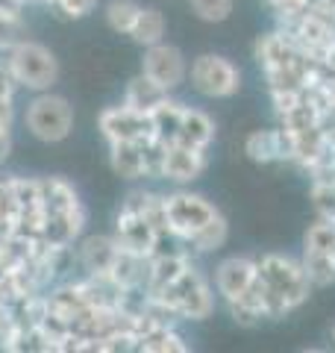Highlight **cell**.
Returning <instances> with one entry per match:
<instances>
[{"instance_id":"obj_1","label":"cell","mask_w":335,"mask_h":353,"mask_svg":"<svg viewBox=\"0 0 335 353\" xmlns=\"http://www.w3.org/2000/svg\"><path fill=\"white\" fill-rule=\"evenodd\" d=\"M259 262V280L265 285L267 318H285L309 301L315 285L309 283L303 262L285 253H265Z\"/></svg>"},{"instance_id":"obj_2","label":"cell","mask_w":335,"mask_h":353,"mask_svg":"<svg viewBox=\"0 0 335 353\" xmlns=\"http://www.w3.org/2000/svg\"><path fill=\"white\" fill-rule=\"evenodd\" d=\"M6 62H9V68H12L18 88H27L32 94L50 92V88L59 83V74H62L59 59H56V53L48 44L27 39V36L6 50Z\"/></svg>"},{"instance_id":"obj_3","label":"cell","mask_w":335,"mask_h":353,"mask_svg":"<svg viewBox=\"0 0 335 353\" xmlns=\"http://www.w3.org/2000/svg\"><path fill=\"white\" fill-rule=\"evenodd\" d=\"M153 297H159V301L171 306L180 321H206L215 312V285L206 280V274L194 262L168 289H162Z\"/></svg>"},{"instance_id":"obj_4","label":"cell","mask_w":335,"mask_h":353,"mask_svg":"<svg viewBox=\"0 0 335 353\" xmlns=\"http://www.w3.org/2000/svg\"><path fill=\"white\" fill-rule=\"evenodd\" d=\"M24 127L41 145H59L74 132V106L68 97L50 92L32 94L24 109Z\"/></svg>"},{"instance_id":"obj_5","label":"cell","mask_w":335,"mask_h":353,"mask_svg":"<svg viewBox=\"0 0 335 353\" xmlns=\"http://www.w3.org/2000/svg\"><path fill=\"white\" fill-rule=\"evenodd\" d=\"M188 80L194 92L209 101H227L241 92V71L221 53H200L188 65Z\"/></svg>"},{"instance_id":"obj_6","label":"cell","mask_w":335,"mask_h":353,"mask_svg":"<svg viewBox=\"0 0 335 353\" xmlns=\"http://www.w3.org/2000/svg\"><path fill=\"white\" fill-rule=\"evenodd\" d=\"M165 209H168V224H171V233L188 248V239L203 224H209L218 212V206L206 201L203 194L188 192V189H176L171 194H165Z\"/></svg>"},{"instance_id":"obj_7","label":"cell","mask_w":335,"mask_h":353,"mask_svg":"<svg viewBox=\"0 0 335 353\" xmlns=\"http://www.w3.org/2000/svg\"><path fill=\"white\" fill-rule=\"evenodd\" d=\"M288 36L297 41V48L312 59H323L327 53L335 48V21L315 12V9H306L303 15H297L288 24H279Z\"/></svg>"},{"instance_id":"obj_8","label":"cell","mask_w":335,"mask_h":353,"mask_svg":"<svg viewBox=\"0 0 335 353\" xmlns=\"http://www.w3.org/2000/svg\"><path fill=\"white\" fill-rule=\"evenodd\" d=\"M141 74L150 77L156 85H162L165 92L171 94L174 88H180L188 80V62H185L180 48H174V44H168V41H159V44L144 48Z\"/></svg>"},{"instance_id":"obj_9","label":"cell","mask_w":335,"mask_h":353,"mask_svg":"<svg viewBox=\"0 0 335 353\" xmlns=\"http://www.w3.org/2000/svg\"><path fill=\"white\" fill-rule=\"evenodd\" d=\"M97 130L106 145H115V141H144L148 136H153L150 115L127 106L124 101L118 106H106L103 112L97 115Z\"/></svg>"},{"instance_id":"obj_10","label":"cell","mask_w":335,"mask_h":353,"mask_svg":"<svg viewBox=\"0 0 335 353\" xmlns=\"http://www.w3.org/2000/svg\"><path fill=\"white\" fill-rule=\"evenodd\" d=\"M259 277V262L250 256H227L215 265V294L223 303L236 301Z\"/></svg>"},{"instance_id":"obj_11","label":"cell","mask_w":335,"mask_h":353,"mask_svg":"<svg viewBox=\"0 0 335 353\" xmlns=\"http://www.w3.org/2000/svg\"><path fill=\"white\" fill-rule=\"evenodd\" d=\"M118 239V245L130 250V253H139V256H153L156 250V230L148 224V218H144L141 212H136V209H127L121 206L118 215H115V233H112Z\"/></svg>"},{"instance_id":"obj_12","label":"cell","mask_w":335,"mask_h":353,"mask_svg":"<svg viewBox=\"0 0 335 353\" xmlns=\"http://www.w3.org/2000/svg\"><path fill=\"white\" fill-rule=\"evenodd\" d=\"M77 265L83 268V274L88 277H109L112 265H115L121 245L115 236H106V233H92L77 241Z\"/></svg>"},{"instance_id":"obj_13","label":"cell","mask_w":335,"mask_h":353,"mask_svg":"<svg viewBox=\"0 0 335 353\" xmlns=\"http://www.w3.org/2000/svg\"><path fill=\"white\" fill-rule=\"evenodd\" d=\"M209 150H197V148H188V145H168L165 153V165H162V180L174 183V185H188L203 176L206 165H209Z\"/></svg>"},{"instance_id":"obj_14","label":"cell","mask_w":335,"mask_h":353,"mask_svg":"<svg viewBox=\"0 0 335 353\" xmlns=\"http://www.w3.org/2000/svg\"><path fill=\"white\" fill-rule=\"evenodd\" d=\"M85 206L71 209V212H48L41 221V241L48 248H74V241L85 230Z\"/></svg>"},{"instance_id":"obj_15","label":"cell","mask_w":335,"mask_h":353,"mask_svg":"<svg viewBox=\"0 0 335 353\" xmlns=\"http://www.w3.org/2000/svg\"><path fill=\"white\" fill-rule=\"evenodd\" d=\"M192 265L188 256V248H171V250H156L148 259V285L144 292L148 294H159L162 289H168L180 274Z\"/></svg>"},{"instance_id":"obj_16","label":"cell","mask_w":335,"mask_h":353,"mask_svg":"<svg viewBox=\"0 0 335 353\" xmlns=\"http://www.w3.org/2000/svg\"><path fill=\"white\" fill-rule=\"evenodd\" d=\"M244 153L256 165H271V162H288V139L283 130H253L244 139Z\"/></svg>"},{"instance_id":"obj_17","label":"cell","mask_w":335,"mask_h":353,"mask_svg":"<svg viewBox=\"0 0 335 353\" xmlns=\"http://www.w3.org/2000/svg\"><path fill=\"white\" fill-rule=\"evenodd\" d=\"M109 148V168L121 180H144L148 168H144V150L141 141H115Z\"/></svg>"},{"instance_id":"obj_18","label":"cell","mask_w":335,"mask_h":353,"mask_svg":"<svg viewBox=\"0 0 335 353\" xmlns=\"http://www.w3.org/2000/svg\"><path fill=\"white\" fill-rule=\"evenodd\" d=\"M41 183V206H44V215L48 212H71V209H80L85 206L80 192L71 180L65 176H39Z\"/></svg>"},{"instance_id":"obj_19","label":"cell","mask_w":335,"mask_h":353,"mask_svg":"<svg viewBox=\"0 0 335 353\" xmlns=\"http://www.w3.org/2000/svg\"><path fill=\"white\" fill-rule=\"evenodd\" d=\"M139 353H188L192 345L174 324H153L148 333L139 336L136 341Z\"/></svg>"},{"instance_id":"obj_20","label":"cell","mask_w":335,"mask_h":353,"mask_svg":"<svg viewBox=\"0 0 335 353\" xmlns=\"http://www.w3.org/2000/svg\"><path fill=\"white\" fill-rule=\"evenodd\" d=\"M180 145L197 148V150H209L212 141H215V121H212L203 109L185 106L183 112V127H180Z\"/></svg>"},{"instance_id":"obj_21","label":"cell","mask_w":335,"mask_h":353,"mask_svg":"<svg viewBox=\"0 0 335 353\" xmlns=\"http://www.w3.org/2000/svg\"><path fill=\"white\" fill-rule=\"evenodd\" d=\"M183 112H185V106L180 101H174V97H165L159 106L150 109V132H153V139L165 141V145H174V141L180 139Z\"/></svg>"},{"instance_id":"obj_22","label":"cell","mask_w":335,"mask_h":353,"mask_svg":"<svg viewBox=\"0 0 335 353\" xmlns=\"http://www.w3.org/2000/svg\"><path fill=\"white\" fill-rule=\"evenodd\" d=\"M165 97H171L165 92L162 85H156L150 77H144V74H136L132 80L127 83V92H124V103L132 106V109H139V112H148L150 115V109L159 106Z\"/></svg>"},{"instance_id":"obj_23","label":"cell","mask_w":335,"mask_h":353,"mask_svg":"<svg viewBox=\"0 0 335 353\" xmlns=\"http://www.w3.org/2000/svg\"><path fill=\"white\" fill-rule=\"evenodd\" d=\"M165 15H162V9H156V6H141V12L136 18V27H132L130 32V39L139 44V48H150V44H159L165 41Z\"/></svg>"},{"instance_id":"obj_24","label":"cell","mask_w":335,"mask_h":353,"mask_svg":"<svg viewBox=\"0 0 335 353\" xmlns=\"http://www.w3.org/2000/svg\"><path fill=\"white\" fill-rule=\"evenodd\" d=\"M141 12V3L139 0H109L103 6V21L112 32L118 36H130L132 27H136V18Z\"/></svg>"},{"instance_id":"obj_25","label":"cell","mask_w":335,"mask_h":353,"mask_svg":"<svg viewBox=\"0 0 335 353\" xmlns=\"http://www.w3.org/2000/svg\"><path fill=\"white\" fill-rule=\"evenodd\" d=\"M227 236H230L227 218H223V215H215V218L209 221V224H203L192 239H188V250H194V253L221 250L223 245H227Z\"/></svg>"},{"instance_id":"obj_26","label":"cell","mask_w":335,"mask_h":353,"mask_svg":"<svg viewBox=\"0 0 335 353\" xmlns=\"http://www.w3.org/2000/svg\"><path fill=\"white\" fill-rule=\"evenodd\" d=\"M300 262H303V271H306V277H309L312 285L323 289V285H332L335 283V256H329V253L303 250Z\"/></svg>"},{"instance_id":"obj_27","label":"cell","mask_w":335,"mask_h":353,"mask_svg":"<svg viewBox=\"0 0 335 353\" xmlns=\"http://www.w3.org/2000/svg\"><path fill=\"white\" fill-rule=\"evenodd\" d=\"M309 201H312V209L318 212V218L335 221V174L315 176V180H312Z\"/></svg>"},{"instance_id":"obj_28","label":"cell","mask_w":335,"mask_h":353,"mask_svg":"<svg viewBox=\"0 0 335 353\" xmlns=\"http://www.w3.org/2000/svg\"><path fill=\"white\" fill-rule=\"evenodd\" d=\"M303 250H315V253H329L335 256V221H318L312 224L303 236Z\"/></svg>"},{"instance_id":"obj_29","label":"cell","mask_w":335,"mask_h":353,"mask_svg":"<svg viewBox=\"0 0 335 353\" xmlns=\"http://www.w3.org/2000/svg\"><path fill=\"white\" fill-rule=\"evenodd\" d=\"M232 6H236V0H188L192 15L206 21V24H223L232 15Z\"/></svg>"},{"instance_id":"obj_30","label":"cell","mask_w":335,"mask_h":353,"mask_svg":"<svg viewBox=\"0 0 335 353\" xmlns=\"http://www.w3.org/2000/svg\"><path fill=\"white\" fill-rule=\"evenodd\" d=\"M141 150H144V168H148V176L150 180H162V165H165L168 145L159 141V139L148 136L141 141Z\"/></svg>"},{"instance_id":"obj_31","label":"cell","mask_w":335,"mask_h":353,"mask_svg":"<svg viewBox=\"0 0 335 353\" xmlns=\"http://www.w3.org/2000/svg\"><path fill=\"white\" fill-rule=\"evenodd\" d=\"M100 0H53L50 9L56 15L68 18V21H80V18H88L97 9Z\"/></svg>"},{"instance_id":"obj_32","label":"cell","mask_w":335,"mask_h":353,"mask_svg":"<svg viewBox=\"0 0 335 353\" xmlns=\"http://www.w3.org/2000/svg\"><path fill=\"white\" fill-rule=\"evenodd\" d=\"M24 32H27L24 18H6V15H0V53H6L15 41L24 39Z\"/></svg>"},{"instance_id":"obj_33","label":"cell","mask_w":335,"mask_h":353,"mask_svg":"<svg viewBox=\"0 0 335 353\" xmlns=\"http://www.w3.org/2000/svg\"><path fill=\"white\" fill-rule=\"evenodd\" d=\"M15 92H18V83L12 77V68H9V62H6V53H0V94L15 97Z\"/></svg>"},{"instance_id":"obj_34","label":"cell","mask_w":335,"mask_h":353,"mask_svg":"<svg viewBox=\"0 0 335 353\" xmlns=\"http://www.w3.org/2000/svg\"><path fill=\"white\" fill-rule=\"evenodd\" d=\"M15 121V97L0 94V127H12Z\"/></svg>"},{"instance_id":"obj_35","label":"cell","mask_w":335,"mask_h":353,"mask_svg":"<svg viewBox=\"0 0 335 353\" xmlns=\"http://www.w3.org/2000/svg\"><path fill=\"white\" fill-rule=\"evenodd\" d=\"M24 9H27L24 0H0V15L6 18H24Z\"/></svg>"},{"instance_id":"obj_36","label":"cell","mask_w":335,"mask_h":353,"mask_svg":"<svg viewBox=\"0 0 335 353\" xmlns=\"http://www.w3.org/2000/svg\"><path fill=\"white\" fill-rule=\"evenodd\" d=\"M12 127H0V165L12 157Z\"/></svg>"},{"instance_id":"obj_37","label":"cell","mask_w":335,"mask_h":353,"mask_svg":"<svg viewBox=\"0 0 335 353\" xmlns=\"http://www.w3.org/2000/svg\"><path fill=\"white\" fill-rule=\"evenodd\" d=\"M321 65H323V77H327V83L332 85L335 83V48L321 59Z\"/></svg>"},{"instance_id":"obj_38","label":"cell","mask_w":335,"mask_h":353,"mask_svg":"<svg viewBox=\"0 0 335 353\" xmlns=\"http://www.w3.org/2000/svg\"><path fill=\"white\" fill-rule=\"evenodd\" d=\"M27 6H48V0H24Z\"/></svg>"},{"instance_id":"obj_39","label":"cell","mask_w":335,"mask_h":353,"mask_svg":"<svg viewBox=\"0 0 335 353\" xmlns=\"http://www.w3.org/2000/svg\"><path fill=\"white\" fill-rule=\"evenodd\" d=\"M332 341H335V327H332Z\"/></svg>"},{"instance_id":"obj_40","label":"cell","mask_w":335,"mask_h":353,"mask_svg":"<svg viewBox=\"0 0 335 353\" xmlns=\"http://www.w3.org/2000/svg\"><path fill=\"white\" fill-rule=\"evenodd\" d=\"M50 3H53V0H48V9H50Z\"/></svg>"},{"instance_id":"obj_41","label":"cell","mask_w":335,"mask_h":353,"mask_svg":"<svg viewBox=\"0 0 335 353\" xmlns=\"http://www.w3.org/2000/svg\"><path fill=\"white\" fill-rule=\"evenodd\" d=\"M332 85H335V83H332Z\"/></svg>"}]
</instances>
